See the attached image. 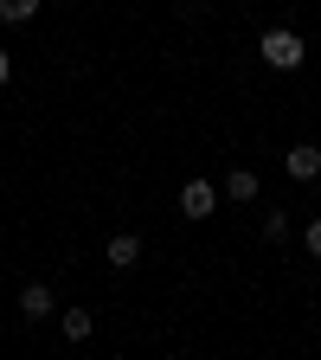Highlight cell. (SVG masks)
I'll return each instance as SVG.
<instances>
[{
    "label": "cell",
    "mask_w": 321,
    "mask_h": 360,
    "mask_svg": "<svg viewBox=\"0 0 321 360\" xmlns=\"http://www.w3.org/2000/svg\"><path fill=\"white\" fill-rule=\"evenodd\" d=\"M135 264H142V238H135V232H116L110 238V270H135Z\"/></svg>",
    "instance_id": "277c9868"
},
{
    "label": "cell",
    "mask_w": 321,
    "mask_h": 360,
    "mask_svg": "<svg viewBox=\"0 0 321 360\" xmlns=\"http://www.w3.org/2000/svg\"><path fill=\"white\" fill-rule=\"evenodd\" d=\"M225 193H232V200H257V174L251 167H232V174H225Z\"/></svg>",
    "instance_id": "52a82bcc"
},
{
    "label": "cell",
    "mask_w": 321,
    "mask_h": 360,
    "mask_svg": "<svg viewBox=\"0 0 321 360\" xmlns=\"http://www.w3.org/2000/svg\"><path fill=\"white\" fill-rule=\"evenodd\" d=\"M20 315H26V322L52 315V290H45V283H26V290H20Z\"/></svg>",
    "instance_id": "5b68a950"
},
{
    "label": "cell",
    "mask_w": 321,
    "mask_h": 360,
    "mask_svg": "<svg viewBox=\"0 0 321 360\" xmlns=\"http://www.w3.org/2000/svg\"><path fill=\"white\" fill-rule=\"evenodd\" d=\"M7 77H13V58H7V52H0V84H7Z\"/></svg>",
    "instance_id": "8fae6325"
},
{
    "label": "cell",
    "mask_w": 321,
    "mask_h": 360,
    "mask_svg": "<svg viewBox=\"0 0 321 360\" xmlns=\"http://www.w3.org/2000/svg\"><path fill=\"white\" fill-rule=\"evenodd\" d=\"M302 238H308V257H315V264H321V212H315V219H308V232H302Z\"/></svg>",
    "instance_id": "30bf717a"
},
{
    "label": "cell",
    "mask_w": 321,
    "mask_h": 360,
    "mask_svg": "<svg viewBox=\"0 0 321 360\" xmlns=\"http://www.w3.org/2000/svg\"><path fill=\"white\" fill-rule=\"evenodd\" d=\"M283 174H289V180H321V148H315V142H296V148L283 155Z\"/></svg>",
    "instance_id": "3957f363"
},
{
    "label": "cell",
    "mask_w": 321,
    "mask_h": 360,
    "mask_svg": "<svg viewBox=\"0 0 321 360\" xmlns=\"http://www.w3.org/2000/svg\"><path fill=\"white\" fill-rule=\"evenodd\" d=\"M180 212L187 219H212L218 212V187L212 180H187V187H180Z\"/></svg>",
    "instance_id": "7a4b0ae2"
},
{
    "label": "cell",
    "mask_w": 321,
    "mask_h": 360,
    "mask_svg": "<svg viewBox=\"0 0 321 360\" xmlns=\"http://www.w3.org/2000/svg\"><path fill=\"white\" fill-rule=\"evenodd\" d=\"M257 58H263L270 71H302V65H308V45H302V32H289V26H270V32L257 39Z\"/></svg>",
    "instance_id": "6da1fadb"
},
{
    "label": "cell",
    "mask_w": 321,
    "mask_h": 360,
    "mask_svg": "<svg viewBox=\"0 0 321 360\" xmlns=\"http://www.w3.org/2000/svg\"><path fill=\"white\" fill-rule=\"evenodd\" d=\"M263 238H270V245L289 238V219H283V212H270V219H263Z\"/></svg>",
    "instance_id": "9c48e42d"
},
{
    "label": "cell",
    "mask_w": 321,
    "mask_h": 360,
    "mask_svg": "<svg viewBox=\"0 0 321 360\" xmlns=\"http://www.w3.org/2000/svg\"><path fill=\"white\" fill-rule=\"evenodd\" d=\"M58 328H65V341H84L90 328H97V315H90V309H65V315H58Z\"/></svg>",
    "instance_id": "8992f818"
},
{
    "label": "cell",
    "mask_w": 321,
    "mask_h": 360,
    "mask_svg": "<svg viewBox=\"0 0 321 360\" xmlns=\"http://www.w3.org/2000/svg\"><path fill=\"white\" fill-rule=\"evenodd\" d=\"M39 7H45V0H0V20H7V26H26Z\"/></svg>",
    "instance_id": "ba28073f"
}]
</instances>
